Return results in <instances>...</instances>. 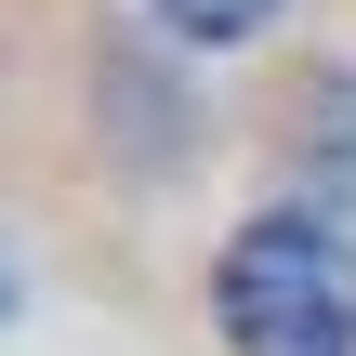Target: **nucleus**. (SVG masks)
I'll return each mask as SVG.
<instances>
[{
	"instance_id": "1",
	"label": "nucleus",
	"mask_w": 356,
	"mask_h": 356,
	"mask_svg": "<svg viewBox=\"0 0 356 356\" xmlns=\"http://www.w3.org/2000/svg\"><path fill=\"white\" fill-rule=\"evenodd\" d=\"M211 317L238 356H356V238L317 211H251L211 264Z\"/></svg>"
},
{
	"instance_id": "2",
	"label": "nucleus",
	"mask_w": 356,
	"mask_h": 356,
	"mask_svg": "<svg viewBox=\"0 0 356 356\" xmlns=\"http://www.w3.org/2000/svg\"><path fill=\"white\" fill-rule=\"evenodd\" d=\"M264 13H277V0H159V26H185V40H211V53H225V40H251Z\"/></svg>"
}]
</instances>
